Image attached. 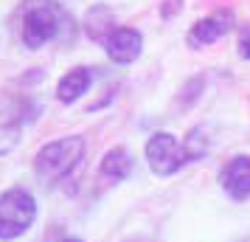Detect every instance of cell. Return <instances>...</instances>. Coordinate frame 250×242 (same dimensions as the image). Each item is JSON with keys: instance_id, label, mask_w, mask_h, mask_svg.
<instances>
[{"instance_id": "5b68a950", "label": "cell", "mask_w": 250, "mask_h": 242, "mask_svg": "<svg viewBox=\"0 0 250 242\" xmlns=\"http://www.w3.org/2000/svg\"><path fill=\"white\" fill-rule=\"evenodd\" d=\"M233 28H239L236 12H233L230 6H219L214 12L197 17V20L188 25V31H186V45L194 48V51L208 48V45H214V43H219L222 37H228Z\"/></svg>"}, {"instance_id": "277c9868", "label": "cell", "mask_w": 250, "mask_h": 242, "mask_svg": "<svg viewBox=\"0 0 250 242\" xmlns=\"http://www.w3.org/2000/svg\"><path fill=\"white\" fill-rule=\"evenodd\" d=\"M144 158H146L149 172L158 175V177H171V175H177L188 163L186 150H183V141H177V135H171L166 130H158V132H152L146 138Z\"/></svg>"}, {"instance_id": "4fadbf2b", "label": "cell", "mask_w": 250, "mask_h": 242, "mask_svg": "<svg viewBox=\"0 0 250 242\" xmlns=\"http://www.w3.org/2000/svg\"><path fill=\"white\" fill-rule=\"evenodd\" d=\"M236 57L250 62V23L236 28Z\"/></svg>"}, {"instance_id": "3957f363", "label": "cell", "mask_w": 250, "mask_h": 242, "mask_svg": "<svg viewBox=\"0 0 250 242\" xmlns=\"http://www.w3.org/2000/svg\"><path fill=\"white\" fill-rule=\"evenodd\" d=\"M37 220V197L23 189L12 186L0 192V242L20 240Z\"/></svg>"}, {"instance_id": "7a4b0ae2", "label": "cell", "mask_w": 250, "mask_h": 242, "mask_svg": "<svg viewBox=\"0 0 250 242\" xmlns=\"http://www.w3.org/2000/svg\"><path fill=\"white\" fill-rule=\"evenodd\" d=\"M84 152H87V144L82 135H62V138L48 141L34 155V175L48 186L62 183L79 169Z\"/></svg>"}, {"instance_id": "30bf717a", "label": "cell", "mask_w": 250, "mask_h": 242, "mask_svg": "<svg viewBox=\"0 0 250 242\" xmlns=\"http://www.w3.org/2000/svg\"><path fill=\"white\" fill-rule=\"evenodd\" d=\"M115 25H118V20H115V12L110 9V3H93V6H87V12H84V23H82L87 40L104 45V40L113 34Z\"/></svg>"}, {"instance_id": "7c38bea8", "label": "cell", "mask_w": 250, "mask_h": 242, "mask_svg": "<svg viewBox=\"0 0 250 242\" xmlns=\"http://www.w3.org/2000/svg\"><path fill=\"white\" fill-rule=\"evenodd\" d=\"M203 88H205V79L203 76H194V79L186 82V88H183V96H180V107H191L200 96H203Z\"/></svg>"}, {"instance_id": "9c48e42d", "label": "cell", "mask_w": 250, "mask_h": 242, "mask_svg": "<svg viewBox=\"0 0 250 242\" xmlns=\"http://www.w3.org/2000/svg\"><path fill=\"white\" fill-rule=\"evenodd\" d=\"M132 169H135V158H132V152L126 147H110L102 155V161H99V175L110 186L124 183L126 177L132 175Z\"/></svg>"}, {"instance_id": "52a82bcc", "label": "cell", "mask_w": 250, "mask_h": 242, "mask_svg": "<svg viewBox=\"0 0 250 242\" xmlns=\"http://www.w3.org/2000/svg\"><path fill=\"white\" fill-rule=\"evenodd\" d=\"M219 186L230 200H250V155H233L219 169Z\"/></svg>"}, {"instance_id": "5bb4252c", "label": "cell", "mask_w": 250, "mask_h": 242, "mask_svg": "<svg viewBox=\"0 0 250 242\" xmlns=\"http://www.w3.org/2000/svg\"><path fill=\"white\" fill-rule=\"evenodd\" d=\"M183 9H186V0H163L160 3V20H174L177 14H183Z\"/></svg>"}, {"instance_id": "6da1fadb", "label": "cell", "mask_w": 250, "mask_h": 242, "mask_svg": "<svg viewBox=\"0 0 250 242\" xmlns=\"http://www.w3.org/2000/svg\"><path fill=\"white\" fill-rule=\"evenodd\" d=\"M76 37L73 14L59 0H31L20 17V43L28 51H42L51 43L70 45Z\"/></svg>"}, {"instance_id": "8992f818", "label": "cell", "mask_w": 250, "mask_h": 242, "mask_svg": "<svg viewBox=\"0 0 250 242\" xmlns=\"http://www.w3.org/2000/svg\"><path fill=\"white\" fill-rule=\"evenodd\" d=\"M102 48L113 65H135L144 54V31L135 25H115Z\"/></svg>"}, {"instance_id": "9a60e30c", "label": "cell", "mask_w": 250, "mask_h": 242, "mask_svg": "<svg viewBox=\"0 0 250 242\" xmlns=\"http://www.w3.org/2000/svg\"><path fill=\"white\" fill-rule=\"evenodd\" d=\"M62 242H84V240H79V237H68V240H62Z\"/></svg>"}, {"instance_id": "8fae6325", "label": "cell", "mask_w": 250, "mask_h": 242, "mask_svg": "<svg viewBox=\"0 0 250 242\" xmlns=\"http://www.w3.org/2000/svg\"><path fill=\"white\" fill-rule=\"evenodd\" d=\"M183 150H186L188 163L191 161H203L205 155H208V150H211V132H208V127L200 124V127L188 130L186 138H183Z\"/></svg>"}, {"instance_id": "ba28073f", "label": "cell", "mask_w": 250, "mask_h": 242, "mask_svg": "<svg viewBox=\"0 0 250 242\" xmlns=\"http://www.w3.org/2000/svg\"><path fill=\"white\" fill-rule=\"evenodd\" d=\"M93 79H96V73H93V68H87V65H76V68L65 70L57 79V90H54L57 93V102L65 104V107L76 104L79 99H84V96L90 93Z\"/></svg>"}]
</instances>
